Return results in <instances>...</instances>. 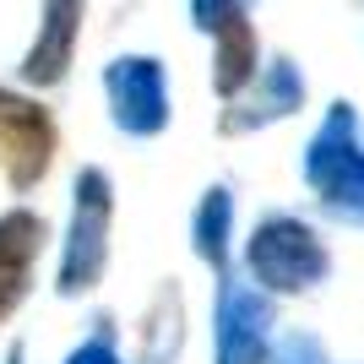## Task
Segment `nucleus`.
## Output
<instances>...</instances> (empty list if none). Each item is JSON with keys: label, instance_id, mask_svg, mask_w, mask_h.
I'll list each match as a JSON object with an SVG mask.
<instances>
[{"label": "nucleus", "instance_id": "obj_1", "mask_svg": "<svg viewBox=\"0 0 364 364\" xmlns=\"http://www.w3.org/2000/svg\"><path fill=\"white\" fill-rule=\"evenodd\" d=\"M304 180L321 196V207L348 223H364V147H359V120L348 104H332L321 131L304 147Z\"/></svg>", "mask_w": 364, "mask_h": 364}, {"label": "nucleus", "instance_id": "obj_2", "mask_svg": "<svg viewBox=\"0 0 364 364\" xmlns=\"http://www.w3.org/2000/svg\"><path fill=\"white\" fill-rule=\"evenodd\" d=\"M109 223H114V185L104 168H82L71 191V228L60 250V294H87L109 267Z\"/></svg>", "mask_w": 364, "mask_h": 364}, {"label": "nucleus", "instance_id": "obj_3", "mask_svg": "<svg viewBox=\"0 0 364 364\" xmlns=\"http://www.w3.org/2000/svg\"><path fill=\"white\" fill-rule=\"evenodd\" d=\"M332 272L326 245L316 240V228L299 218H267L250 234V277L267 294H304Z\"/></svg>", "mask_w": 364, "mask_h": 364}, {"label": "nucleus", "instance_id": "obj_4", "mask_svg": "<svg viewBox=\"0 0 364 364\" xmlns=\"http://www.w3.org/2000/svg\"><path fill=\"white\" fill-rule=\"evenodd\" d=\"M49 158H55V125L33 98H16V92L0 87V168L16 191H33V185L49 174Z\"/></svg>", "mask_w": 364, "mask_h": 364}, {"label": "nucleus", "instance_id": "obj_5", "mask_svg": "<svg viewBox=\"0 0 364 364\" xmlns=\"http://www.w3.org/2000/svg\"><path fill=\"white\" fill-rule=\"evenodd\" d=\"M109 87V109H114V125L125 136H158L168 125V87H164V65L147 60V55H125L104 71Z\"/></svg>", "mask_w": 364, "mask_h": 364}, {"label": "nucleus", "instance_id": "obj_6", "mask_svg": "<svg viewBox=\"0 0 364 364\" xmlns=\"http://www.w3.org/2000/svg\"><path fill=\"white\" fill-rule=\"evenodd\" d=\"M267 332H272V299L223 277V294H218V364H267Z\"/></svg>", "mask_w": 364, "mask_h": 364}, {"label": "nucleus", "instance_id": "obj_7", "mask_svg": "<svg viewBox=\"0 0 364 364\" xmlns=\"http://www.w3.org/2000/svg\"><path fill=\"white\" fill-rule=\"evenodd\" d=\"M38 245H44V218H33L28 207H16V213L0 218V326L11 321L16 304L28 299Z\"/></svg>", "mask_w": 364, "mask_h": 364}, {"label": "nucleus", "instance_id": "obj_8", "mask_svg": "<svg viewBox=\"0 0 364 364\" xmlns=\"http://www.w3.org/2000/svg\"><path fill=\"white\" fill-rule=\"evenodd\" d=\"M201 28L218 38V92L223 98H234V92L256 76V28H250V16H245V6H213V11L201 16Z\"/></svg>", "mask_w": 364, "mask_h": 364}, {"label": "nucleus", "instance_id": "obj_9", "mask_svg": "<svg viewBox=\"0 0 364 364\" xmlns=\"http://www.w3.org/2000/svg\"><path fill=\"white\" fill-rule=\"evenodd\" d=\"M76 33H82V0H44V28H38V44L22 60V76L38 87L60 82L76 55Z\"/></svg>", "mask_w": 364, "mask_h": 364}, {"label": "nucleus", "instance_id": "obj_10", "mask_svg": "<svg viewBox=\"0 0 364 364\" xmlns=\"http://www.w3.org/2000/svg\"><path fill=\"white\" fill-rule=\"evenodd\" d=\"M299 104H304V76L294 71L289 60H272L267 71H261L250 104L234 109V114L223 120V131H256V125H272V120H283V114H294Z\"/></svg>", "mask_w": 364, "mask_h": 364}, {"label": "nucleus", "instance_id": "obj_11", "mask_svg": "<svg viewBox=\"0 0 364 364\" xmlns=\"http://www.w3.org/2000/svg\"><path fill=\"white\" fill-rule=\"evenodd\" d=\"M228 223H234V201H228L223 185H213V191L201 196V207H196V223H191L196 256L207 261L213 272H223V261H228Z\"/></svg>", "mask_w": 364, "mask_h": 364}, {"label": "nucleus", "instance_id": "obj_12", "mask_svg": "<svg viewBox=\"0 0 364 364\" xmlns=\"http://www.w3.org/2000/svg\"><path fill=\"white\" fill-rule=\"evenodd\" d=\"M180 321H185V304H180V289L168 283L158 294V304H152V316H147V332H141V364H174L180 337H185Z\"/></svg>", "mask_w": 364, "mask_h": 364}, {"label": "nucleus", "instance_id": "obj_13", "mask_svg": "<svg viewBox=\"0 0 364 364\" xmlns=\"http://www.w3.org/2000/svg\"><path fill=\"white\" fill-rule=\"evenodd\" d=\"M272 364H332V359H326V348L310 332H289V337H277Z\"/></svg>", "mask_w": 364, "mask_h": 364}, {"label": "nucleus", "instance_id": "obj_14", "mask_svg": "<svg viewBox=\"0 0 364 364\" xmlns=\"http://www.w3.org/2000/svg\"><path fill=\"white\" fill-rule=\"evenodd\" d=\"M65 364H120V353H114V343H109V332H98L92 343H82V348L71 353Z\"/></svg>", "mask_w": 364, "mask_h": 364}, {"label": "nucleus", "instance_id": "obj_15", "mask_svg": "<svg viewBox=\"0 0 364 364\" xmlns=\"http://www.w3.org/2000/svg\"><path fill=\"white\" fill-rule=\"evenodd\" d=\"M213 6H245V0H196V16H207Z\"/></svg>", "mask_w": 364, "mask_h": 364}, {"label": "nucleus", "instance_id": "obj_16", "mask_svg": "<svg viewBox=\"0 0 364 364\" xmlns=\"http://www.w3.org/2000/svg\"><path fill=\"white\" fill-rule=\"evenodd\" d=\"M28 353H22V343H11V353H6V364H22Z\"/></svg>", "mask_w": 364, "mask_h": 364}]
</instances>
